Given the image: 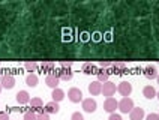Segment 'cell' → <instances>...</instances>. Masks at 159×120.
<instances>
[{"instance_id":"cell-6","label":"cell","mask_w":159,"mask_h":120,"mask_svg":"<svg viewBox=\"0 0 159 120\" xmlns=\"http://www.w3.org/2000/svg\"><path fill=\"white\" fill-rule=\"evenodd\" d=\"M117 108H119V102L114 98H107L105 102H104V110L107 113H110V114H113V113H116Z\"/></svg>"},{"instance_id":"cell-7","label":"cell","mask_w":159,"mask_h":120,"mask_svg":"<svg viewBox=\"0 0 159 120\" xmlns=\"http://www.w3.org/2000/svg\"><path fill=\"white\" fill-rule=\"evenodd\" d=\"M81 105H83V110L86 113H95L96 111V101L95 99H92V98H87V99H83V102H81Z\"/></svg>"},{"instance_id":"cell-8","label":"cell","mask_w":159,"mask_h":120,"mask_svg":"<svg viewBox=\"0 0 159 120\" xmlns=\"http://www.w3.org/2000/svg\"><path fill=\"white\" fill-rule=\"evenodd\" d=\"M89 93L92 95V96L101 95L102 93V83H99V81H92V83L89 84Z\"/></svg>"},{"instance_id":"cell-19","label":"cell","mask_w":159,"mask_h":120,"mask_svg":"<svg viewBox=\"0 0 159 120\" xmlns=\"http://www.w3.org/2000/svg\"><path fill=\"white\" fill-rule=\"evenodd\" d=\"M156 90H155V87L152 86H146L143 89V95H144V98H147V99H153V98H156Z\"/></svg>"},{"instance_id":"cell-1","label":"cell","mask_w":159,"mask_h":120,"mask_svg":"<svg viewBox=\"0 0 159 120\" xmlns=\"http://www.w3.org/2000/svg\"><path fill=\"white\" fill-rule=\"evenodd\" d=\"M56 75L59 77L60 81H69L72 80V69H71V65L69 63H62L60 65V68L56 71Z\"/></svg>"},{"instance_id":"cell-17","label":"cell","mask_w":159,"mask_h":120,"mask_svg":"<svg viewBox=\"0 0 159 120\" xmlns=\"http://www.w3.org/2000/svg\"><path fill=\"white\" fill-rule=\"evenodd\" d=\"M144 77L147 78V80H155V78H158V71L155 66H146L144 68Z\"/></svg>"},{"instance_id":"cell-15","label":"cell","mask_w":159,"mask_h":120,"mask_svg":"<svg viewBox=\"0 0 159 120\" xmlns=\"http://www.w3.org/2000/svg\"><path fill=\"white\" fill-rule=\"evenodd\" d=\"M17 102L24 105V104H30V95L26 90H20L17 93Z\"/></svg>"},{"instance_id":"cell-13","label":"cell","mask_w":159,"mask_h":120,"mask_svg":"<svg viewBox=\"0 0 159 120\" xmlns=\"http://www.w3.org/2000/svg\"><path fill=\"white\" fill-rule=\"evenodd\" d=\"M59 83H60V80H59V77H57L56 74H53V75H47V77H45V84L48 87H51V89H57Z\"/></svg>"},{"instance_id":"cell-5","label":"cell","mask_w":159,"mask_h":120,"mask_svg":"<svg viewBox=\"0 0 159 120\" xmlns=\"http://www.w3.org/2000/svg\"><path fill=\"white\" fill-rule=\"evenodd\" d=\"M117 92L122 95L123 98H129V95L132 92V84L129 81H123V83H120L117 86Z\"/></svg>"},{"instance_id":"cell-32","label":"cell","mask_w":159,"mask_h":120,"mask_svg":"<svg viewBox=\"0 0 159 120\" xmlns=\"http://www.w3.org/2000/svg\"><path fill=\"white\" fill-rule=\"evenodd\" d=\"M156 98H158V99H159V92H158V93H156Z\"/></svg>"},{"instance_id":"cell-25","label":"cell","mask_w":159,"mask_h":120,"mask_svg":"<svg viewBox=\"0 0 159 120\" xmlns=\"http://www.w3.org/2000/svg\"><path fill=\"white\" fill-rule=\"evenodd\" d=\"M36 120H50V114H47L45 111H41L36 114Z\"/></svg>"},{"instance_id":"cell-26","label":"cell","mask_w":159,"mask_h":120,"mask_svg":"<svg viewBox=\"0 0 159 120\" xmlns=\"http://www.w3.org/2000/svg\"><path fill=\"white\" fill-rule=\"evenodd\" d=\"M71 120H84V117H83V114H81V113H74V114H72L71 116Z\"/></svg>"},{"instance_id":"cell-23","label":"cell","mask_w":159,"mask_h":120,"mask_svg":"<svg viewBox=\"0 0 159 120\" xmlns=\"http://www.w3.org/2000/svg\"><path fill=\"white\" fill-rule=\"evenodd\" d=\"M24 68H26L29 72H35L36 69H38V63H35V62H26V63H24Z\"/></svg>"},{"instance_id":"cell-4","label":"cell","mask_w":159,"mask_h":120,"mask_svg":"<svg viewBox=\"0 0 159 120\" xmlns=\"http://www.w3.org/2000/svg\"><path fill=\"white\" fill-rule=\"evenodd\" d=\"M116 90H117V87H116L114 83H111V81H107L102 84V95L107 96V98H113L116 93Z\"/></svg>"},{"instance_id":"cell-33","label":"cell","mask_w":159,"mask_h":120,"mask_svg":"<svg viewBox=\"0 0 159 120\" xmlns=\"http://www.w3.org/2000/svg\"><path fill=\"white\" fill-rule=\"evenodd\" d=\"M2 89H3V87H2V84H0V92H2Z\"/></svg>"},{"instance_id":"cell-29","label":"cell","mask_w":159,"mask_h":120,"mask_svg":"<svg viewBox=\"0 0 159 120\" xmlns=\"http://www.w3.org/2000/svg\"><path fill=\"white\" fill-rule=\"evenodd\" d=\"M0 120H9L8 113H5V111H2V113H0Z\"/></svg>"},{"instance_id":"cell-28","label":"cell","mask_w":159,"mask_h":120,"mask_svg":"<svg viewBox=\"0 0 159 120\" xmlns=\"http://www.w3.org/2000/svg\"><path fill=\"white\" fill-rule=\"evenodd\" d=\"M108 120H123V119H122V116H120V114H116V113H113V114H110Z\"/></svg>"},{"instance_id":"cell-27","label":"cell","mask_w":159,"mask_h":120,"mask_svg":"<svg viewBox=\"0 0 159 120\" xmlns=\"http://www.w3.org/2000/svg\"><path fill=\"white\" fill-rule=\"evenodd\" d=\"M146 120H159V114H155V113H150L146 116Z\"/></svg>"},{"instance_id":"cell-20","label":"cell","mask_w":159,"mask_h":120,"mask_svg":"<svg viewBox=\"0 0 159 120\" xmlns=\"http://www.w3.org/2000/svg\"><path fill=\"white\" fill-rule=\"evenodd\" d=\"M110 74H111V72H110V71H107V69H99V71H98V81H99V83H107V81H108V78H110Z\"/></svg>"},{"instance_id":"cell-2","label":"cell","mask_w":159,"mask_h":120,"mask_svg":"<svg viewBox=\"0 0 159 120\" xmlns=\"http://www.w3.org/2000/svg\"><path fill=\"white\" fill-rule=\"evenodd\" d=\"M134 108V101L131 98H122V101L119 102V108L117 110H120V113H123V114H128V113H131Z\"/></svg>"},{"instance_id":"cell-31","label":"cell","mask_w":159,"mask_h":120,"mask_svg":"<svg viewBox=\"0 0 159 120\" xmlns=\"http://www.w3.org/2000/svg\"><path fill=\"white\" fill-rule=\"evenodd\" d=\"M156 81H158V84H159V75H158V78H156Z\"/></svg>"},{"instance_id":"cell-22","label":"cell","mask_w":159,"mask_h":120,"mask_svg":"<svg viewBox=\"0 0 159 120\" xmlns=\"http://www.w3.org/2000/svg\"><path fill=\"white\" fill-rule=\"evenodd\" d=\"M111 69L114 71V74H123L125 71H126V65L125 63H113L111 65Z\"/></svg>"},{"instance_id":"cell-24","label":"cell","mask_w":159,"mask_h":120,"mask_svg":"<svg viewBox=\"0 0 159 120\" xmlns=\"http://www.w3.org/2000/svg\"><path fill=\"white\" fill-rule=\"evenodd\" d=\"M23 120H36V113L35 111H26L24 116H23Z\"/></svg>"},{"instance_id":"cell-14","label":"cell","mask_w":159,"mask_h":120,"mask_svg":"<svg viewBox=\"0 0 159 120\" xmlns=\"http://www.w3.org/2000/svg\"><path fill=\"white\" fill-rule=\"evenodd\" d=\"M129 117H131V120H143L144 119V110L140 107H134L132 111L129 113Z\"/></svg>"},{"instance_id":"cell-12","label":"cell","mask_w":159,"mask_h":120,"mask_svg":"<svg viewBox=\"0 0 159 120\" xmlns=\"http://www.w3.org/2000/svg\"><path fill=\"white\" fill-rule=\"evenodd\" d=\"M41 69H42V72L47 74V75L56 74V65H54L53 62H44V63L41 65Z\"/></svg>"},{"instance_id":"cell-9","label":"cell","mask_w":159,"mask_h":120,"mask_svg":"<svg viewBox=\"0 0 159 120\" xmlns=\"http://www.w3.org/2000/svg\"><path fill=\"white\" fill-rule=\"evenodd\" d=\"M99 69L96 68V65H93V63H84L83 66H81V72L83 74H86V75H96Z\"/></svg>"},{"instance_id":"cell-3","label":"cell","mask_w":159,"mask_h":120,"mask_svg":"<svg viewBox=\"0 0 159 120\" xmlns=\"http://www.w3.org/2000/svg\"><path fill=\"white\" fill-rule=\"evenodd\" d=\"M68 99L74 104H78V102H83V92L77 89V87H72L68 90Z\"/></svg>"},{"instance_id":"cell-30","label":"cell","mask_w":159,"mask_h":120,"mask_svg":"<svg viewBox=\"0 0 159 120\" xmlns=\"http://www.w3.org/2000/svg\"><path fill=\"white\" fill-rule=\"evenodd\" d=\"M2 77H3V71H2V68H0V80H2Z\"/></svg>"},{"instance_id":"cell-21","label":"cell","mask_w":159,"mask_h":120,"mask_svg":"<svg viewBox=\"0 0 159 120\" xmlns=\"http://www.w3.org/2000/svg\"><path fill=\"white\" fill-rule=\"evenodd\" d=\"M38 75H35V74H30V75H27L26 77V84L29 87H36L38 86Z\"/></svg>"},{"instance_id":"cell-10","label":"cell","mask_w":159,"mask_h":120,"mask_svg":"<svg viewBox=\"0 0 159 120\" xmlns=\"http://www.w3.org/2000/svg\"><path fill=\"white\" fill-rule=\"evenodd\" d=\"M0 84H2L3 89H12L15 86V78L12 75H3L2 80H0Z\"/></svg>"},{"instance_id":"cell-11","label":"cell","mask_w":159,"mask_h":120,"mask_svg":"<svg viewBox=\"0 0 159 120\" xmlns=\"http://www.w3.org/2000/svg\"><path fill=\"white\" fill-rule=\"evenodd\" d=\"M30 105H32V111H35L36 114L41 113V111H44V110H42L44 102H42L41 98H32V99H30Z\"/></svg>"},{"instance_id":"cell-16","label":"cell","mask_w":159,"mask_h":120,"mask_svg":"<svg viewBox=\"0 0 159 120\" xmlns=\"http://www.w3.org/2000/svg\"><path fill=\"white\" fill-rule=\"evenodd\" d=\"M44 111L47 113V114H57V113L60 111V107H59V104L57 102L51 101V102H48L47 105H45Z\"/></svg>"},{"instance_id":"cell-18","label":"cell","mask_w":159,"mask_h":120,"mask_svg":"<svg viewBox=\"0 0 159 120\" xmlns=\"http://www.w3.org/2000/svg\"><path fill=\"white\" fill-rule=\"evenodd\" d=\"M51 98H53L54 102H60V101H63L65 99V92H63L62 89H53V93H51Z\"/></svg>"}]
</instances>
